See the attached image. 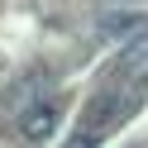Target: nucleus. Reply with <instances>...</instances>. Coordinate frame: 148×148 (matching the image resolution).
Here are the masks:
<instances>
[{
    "mask_svg": "<svg viewBox=\"0 0 148 148\" xmlns=\"http://www.w3.org/2000/svg\"><path fill=\"white\" fill-rule=\"evenodd\" d=\"M96 29H100V34H129V29H143V10H100V14H96Z\"/></svg>",
    "mask_w": 148,
    "mask_h": 148,
    "instance_id": "20e7f679",
    "label": "nucleus"
},
{
    "mask_svg": "<svg viewBox=\"0 0 148 148\" xmlns=\"http://www.w3.org/2000/svg\"><path fill=\"white\" fill-rule=\"evenodd\" d=\"M110 81H124V86H138V91H148V29L138 34V38H129L124 48H119Z\"/></svg>",
    "mask_w": 148,
    "mask_h": 148,
    "instance_id": "f03ea898",
    "label": "nucleus"
},
{
    "mask_svg": "<svg viewBox=\"0 0 148 148\" xmlns=\"http://www.w3.org/2000/svg\"><path fill=\"white\" fill-rule=\"evenodd\" d=\"M58 119H62L58 100H34V105L19 115V134H24V138H34V143H43V138L58 134Z\"/></svg>",
    "mask_w": 148,
    "mask_h": 148,
    "instance_id": "7ed1b4c3",
    "label": "nucleus"
},
{
    "mask_svg": "<svg viewBox=\"0 0 148 148\" xmlns=\"http://www.w3.org/2000/svg\"><path fill=\"white\" fill-rule=\"evenodd\" d=\"M138 105H143V91H138V86H124V81H105V86L91 96V105L81 110L77 134H72L62 148H100V138H105L115 124H124V119L134 115Z\"/></svg>",
    "mask_w": 148,
    "mask_h": 148,
    "instance_id": "f257e3e1",
    "label": "nucleus"
}]
</instances>
